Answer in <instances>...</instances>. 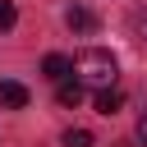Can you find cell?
I'll use <instances>...</instances> for the list:
<instances>
[{
    "label": "cell",
    "mask_w": 147,
    "mask_h": 147,
    "mask_svg": "<svg viewBox=\"0 0 147 147\" xmlns=\"http://www.w3.org/2000/svg\"><path fill=\"white\" fill-rule=\"evenodd\" d=\"M115 55L110 51H101V46H87L78 60H74V78L78 83H87V87H110L115 83Z\"/></svg>",
    "instance_id": "obj_1"
},
{
    "label": "cell",
    "mask_w": 147,
    "mask_h": 147,
    "mask_svg": "<svg viewBox=\"0 0 147 147\" xmlns=\"http://www.w3.org/2000/svg\"><path fill=\"white\" fill-rule=\"evenodd\" d=\"M23 106H28V87L5 78V83H0V110H23Z\"/></svg>",
    "instance_id": "obj_2"
},
{
    "label": "cell",
    "mask_w": 147,
    "mask_h": 147,
    "mask_svg": "<svg viewBox=\"0 0 147 147\" xmlns=\"http://www.w3.org/2000/svg\"><path fill=\"white\" fill-rule=\"evenodd\" d=\"M41 74H46L51 83H60V78L74 74V60H69V55H46V60H41Z\"/></svg>",
    "instance_id": "obj_3"
},
{
    "label": "cell",
    "mask_w": 147,
    "mask_h": 147,
    "mask_svg": "<svg viewBox=\"0 0 147 147\" xmlns=\"http://www.w3.org/2000/svg\"><path fill=\"white\" fill-rule=\"evenodd\" d=\"M64 23H69L74 32H96V14H92V9H83V5H74V9L64 14Z\"/></svg>",
    "instance_id": "obj_4"
},
{
    "label": "cell",
    "mask_w": 147,
    "mask_h": 147,
    "mask_svg": "<svg viewBox=\"0 0 147 147\" xmlns=\"http://www.w3.org/2000/svg\"><path fill=\"white\" fill-rule=\"evenodd\" d=\"M55 101H60V106H78V101H83V83H78V78H60Z\"/></svg>",
    "instance_id": "obj_5"
},
{
    "label": "cell",
    "mask_w": 147,
    "mask_h": 147,
    "mask_svg": "<svg viewBox=\"0 0 147 147\" xmlns=\"http://www.w3.org/2000/svg\"><path fill=\"white\" fill-rule=\"evenodd\" d=\"M124 106V92H115V87H96V110L101 115H115Z\"/></svg>",
    "instance_id": "obj_6"
},
{
    "label": "cell",
    "mask_w": 147,
    "mask_h": 147,
    "mask_svg": "<svg viewBox=\"0 0 147 147\" xmlns=\"http://www.w3.org/2000/svg\"><path fill=\"white\" fill-rule=\"evenodd\" d=\"M64 147H92V133L87 129H69L64 133Z\"/></svg>",
    "instance_id": "obj_7"
},
{
    "label": "cell",
    "mask_w": 147,
    "mask_h": 147,
    "mask_svg": "<svg viewBox=\"0 0 147 147\" xmlns=\"http://www.w3.org/2000/svg\"><path fill=\"white\" fill-rule=\"evenodd\" d=\"M14 18H18V14H14V0H0V32H9Z\"/></svg>",
    "instance_id": "obj_8"
},
{
    "label": "cell",
    "mask_w": 147,
    "mask_h": 147,
    "mask_svg": "<svg viewBox=\"0 0 147 147\" xmlns=\"http://www.w3.org/2000/svg\"><path fill=\"white\" fill-rule=\"evenodd\" d=\"M138 142H142V147H147V115H142V119H138Z\"/></svg>",
    "instance_id": "obj_9"
}]
</instances>
